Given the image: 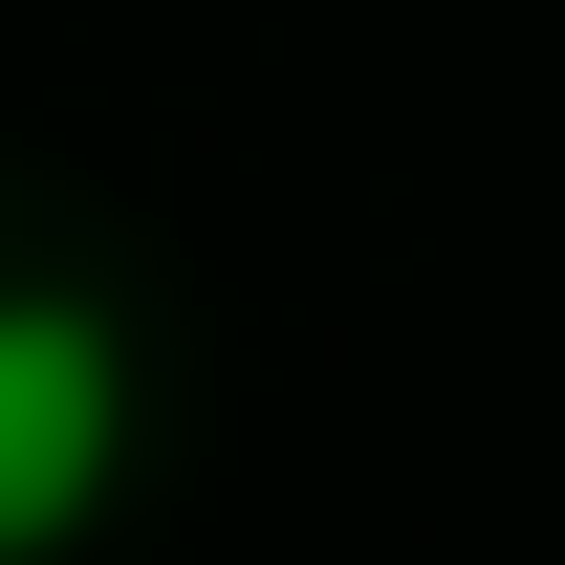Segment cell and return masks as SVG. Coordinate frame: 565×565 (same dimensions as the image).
<instances>
[{
    "mask_svg": "<svg viewBox=\"0 0 565 565\" xmlns=\"http://www.w3.org/2000/svg\"><path fill=\"white\" fill-rule=\"evenodd\" d=\"M131 479V349L87 282H0V565L66 544L87 500Z\"/></svg>",
    "mask_w": 565,
    "mask_h": 565,
    "instance_id": "obj_1",
    "label": "cell"
}]
</instances>
